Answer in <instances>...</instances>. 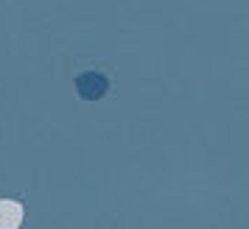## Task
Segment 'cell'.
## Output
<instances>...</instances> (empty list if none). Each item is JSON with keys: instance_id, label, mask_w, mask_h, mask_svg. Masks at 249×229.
Segmentation results:
<instances>
[{"instance_id": "2", "label": "cell", "mask_w": 249, "mask_h": 229, "mask_svg": "<svg viewBox=\"0 0 249 229\" xmlns=\"http://www.w3.org/2000/svg\"><path fill=\"white\" fill-rule=\"evenodd\" d=\"M23 215V204L17 198H0V229H20Z\"/></svg>"}, {"instance_id": "1", "label": "cell", "mask_w": 249, "mask_h": 229, "mask_svg": "<svg viewBox=\"0 0 249 229\" xmlns=\"http://www.w3.org/2000/svg\"><path fill=\"white\" fill-rule=\"evenodd\" d=\"M76 92L84 101H101L109 92V79L104 73H98V70H87V73H81L76 79Z\"/></svg>"}]
</instances>
